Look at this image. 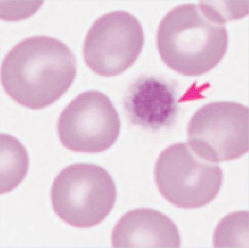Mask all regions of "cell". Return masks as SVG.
<instances>
[{
    "instance_id": "cell-1",
    "label": "cell",
    "mask_w": 249,
    "mask_h": 248,
    "mask_svg": "<svg viewBox=\"0 0 249 248\" xmlns=\"http://www.w3.org/2000/svg\"><path fill=\"white\" fill-rule=\"evenodd\" d=\"M76 59L61 41L33 36L21 41L1 64V83L17 102L38 110L56 102L76 79Z\"/></svg>"
},
{
    "instance_id": "cell-2",
    "label": "cell",
    "mask_w": 249,
    "mask_h": 248,
    "mask_svg": "<svg viewBox=\"0 0 249 248\" xmlns=\"http://www.w3.org/2000/svg\"><path fill=\"white\" fill-rule=\"evenodd\" d=\"M226 19L206 3L184 4L168 12L157 32L162 61L186 76H199L214 68L228 47Z\"/></svg>"
},
{
    "instance_id": "cell-3",
    "label": "cell",
    "mask_w": 249,
    "mask_h": 248,
    "mask_svg": "<svg viewBox=\"0 0 249 248\" xmlns=\"http://www.w3.org/2000/svg\"><path fill=\"white\" fill-rule=\"evenodd\" d=\"M116 198V186L111 176L91 164H76L63 169L51 191L56 215L76 228L100 224L113 209Z\"/></svg>"
},
{
    "instance_id": "cell-4",
    "label": "cell",
    "mask_w": 249,
    "mask_h": 248,
    "mask_svg": "<svg viewBox=\"0 0 249 248\" xmlns=\"http://www.w3.org/2000/svg\"><path fill=\"white\" fill-rule=\"evenodd\" d=\"M154 174L162 197L174 206L186 209L201 208L214 200L224 179L218 163L201 158L182 142L161 153Z\"/></svg>"
},
{
    "instance_id": "cell-5",
    "label": "cell",
    "mask_w": 249,
    "mask_h": 248,
    "mask_svg": "<svg viewBox=\"0 0 249 248\" xmlns=\"http://www.w3.org/2000/svg\"><path fill=\"white\" fill-rule=\"evenodd\" d=\"M187 139L192 151L209 162L240 158L249 151V108L234 102L204 105L189 122Z\"/></svg>"
},
{
    "instance_id": "cell-6",
    "label": "cell",
    "mask_w": 249,
    "mask_h": 248,
    "mask_svg": "<svg viewBox=\"0 0 249 248\" xmlns=\"http://www.w3.org/2000/svg\"><path fill=\"white\" fill-rule=\"evenodd\" d=\"M143 29L132 14L109 12L98 18L88 32L84 45L86 64L104 77L124 73L142 52Z\"/></svg>"
},
{
    "instance_id": "cell-7",
    "label": "cell",
    "mask_w": 249,
    "mask_h": 248,
    "mask_svg": "<svg viewBox=\"0 0 249 248\" xmlns=\"http://www.w3.org/2000/svg\"><path fill=\"white\" fill-rule=\"evenodd\" d=\"M121 132V119L113 102L96 90L81 93L60 115L61 144L76 152L101 153L113 146Z\"/></svg>"
},
{
    "instance_id": "cell-8",
    "label": "cell",
    "mask_w": 249,
    "mask_h": 248,
    "mask_svg": "<svg viewBox=\"0 0 249 248\" xmlns=\"http://www.w3.org/2000/svg\"><path fill=\"white\" fill-rule=\"evenodd\" d=\"M124 105L133 125L153 132L170 128L179 112L176 83L163 77L141 76L129 87Z\"/></svg>"
},
{
    "instance_id": "cell-9",
    "label": "cell",
    "mask_w": 249,
    "mask_h": 248,
    "mask_svg": "<svg viewBox=\"0 0 249 248\" xmlns=\"http://www.w3.org/2000/svg\"><path fill=\"white\" fill-rule=\"evenodd\" d=\"M114 248H180L175 223L160 211L138 209L126 213L113 229Z\"/></svg>"
},
{
    "instance_id": "cell-10",
    "label": "cell",
    "mask_w": 249,
    "mask_h": 248,
    "mask_svg": "<svg viewBox=\"0 0 249 248\" xmlns=\"http://www.w3.org/2000/svg\"><path fill=\"white\" fill-rule=\"evenodd\" d=\"M28 169V153L24 145L12 136L1 134V194L18 187Z\"/></svg>"
},
{
    "instance_id": "cell-11",
    "label": "cell",
    "mask_w": 249,
    "mask_h": 248,
    "mask_svg": "<svg viewBox=\"0 0 249 248\" xmlns=\"http://www.w3.org/2000/svg\"><path fill=\"white\" fill-rule=\"evenodd\" d=\"M249 212L240 211L227 215L218 225L213 243L216 248L239 247L245 243L244 238L248 239Z\"/></svg>"
}]
</instances>
